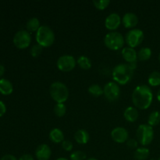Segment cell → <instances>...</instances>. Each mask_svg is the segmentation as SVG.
<instances>
[{"mask_svg":"<svg viewBox=\"0 0 160 160\" xmlns=\"http://www.w3.org/2000/svg\"><path fill=\"white\" fill-rule=\"evenodd\" d=\"M153 94L148 85L142 84L135 88L132 93L133 104L140 109H147L152 102Z\"/></svg>","mask_w":160,"mask_h":160,"instance_id":"cell-1","label":"cell"},{"mask_svg":"<svg viewBox=\"0 0 160 160\" xmlns=\"http://www.w3.org/2000/svg\"><path fill=\"white\" fill-rule=\"evenodd\" d=\"M134 70L131 68L129 64H119L112 70V78L117 84L120 85L127 84L132 78Z\"/></svg>","mask_w":160,"mask_h":160,"instance_id":"cell-2","label":"cell"},{"mask_svg":"<svg viewBox=\"0 0 160 160\" xmlns=\"http://www.w3.org/2000/svg\"><path fill=\"white\" fill-rule=\"evenodd\" d=\"M49 94L52 98L57 103H64L69 98V90L62 82L56 81L49 88Z\"/></svg>","mask_w":160,"mask_h":160,"instance_id":"cell-3","label":"cell"},{"mask_svg":"<svg viewBox=\"0 0 160 160\" xmlns=\"http://www.w3.org/2000/svg\"><path fill=\"white\" fill-rule=\"evenodd\" d=\"M36 41L43 48L50 47L55 41V34L52 30L48 26H41L36 34Z\"/></svg>","mask_w":160,"mask_h":160,"instance_id":"cell-4","label":"cell"},{"mask_svg":"<svg viewBox=\"0 0 160 160\" xmlns=\"http://www.w3.org/2000/svg\"><path fill=\"white\" fill-rule=\"evenodd\" d=\"M138 142L143 146H147L152 143L154 138V131L152 127L148 124H142L138 128L137 132Z\"/></svg>","mask_w":160,"mask_h":160,"instance_id":"cell-5","label":"cell"},{"mask_svg":"<svg viewBox=\"0 0 160 160\" xmlns=\"http://www.w3.org/2000/svg\"><path fill=\"white\" fill-rule=\"evenodd\" d=\"M105 45L109 49L117 51L120 49L124 44V38L120 33L117 31L109 32L105 36L104 38Z\"/></svg>","mask_w":160,"mask_h":160,"instance_id":"cell-6","label":"cell"},{"mask_svg":"<svg viewBox=\"0 0 160 160\" xmlns=\"http://www.w3.org/2000/svg\"><path fill=\"white\" fill-rule=\"evenodd\" d=\"M144 39V33L140 29H133L128 31L125 37V42L130 48H135L138 46Z\"/></svg>","mask_w":160,"mask_h":160,"instance_id":"cell-7","label":"cell"},{"mask_svg":"<svg viewBox=\"0 0 160 160\" xmlns=\"http://www.w3.org/2000/svg\"><path fill=\"white\" fill-rule=\"evenodd\" d=\"M13 44L17 48L24 49L30 45L31 42V34L28 31L20 30L17 31L13 37Z\"/></svg>","mask_w":160,"mask_h":160,"instance_id":"cell-8","label":"cell"},{"mask_svg":"<svg viewBox=\"0 0 160 160\" xmlns=\"http://www.w3.org/2000/svg\"><path fill=\"white\" fill-rule=\"evenodd\" d=\"M103 95L109 102H115L120 98V89L116 82H109L104 86Z\"/></svg>","mask_w":160,"mask_h":160,"instance_id":"cell-9","label":"cell"},{"mask_svg":"<svg viewBox=\"0 0 160 160\" xmlns=\"http://www.w3.org/2000/svg\"><path fill=\"white\" fill-rule=\"evenodd\" d=\"M76 64L77 62L73 56L70 55H64L58 59L56 65L58 69L61 71L70 72L74 69Z\"/></svg>","mask_w":160,"mask_h":160,"instance_id":"cell-10","label":"cell"},{"mask_svg":"<svg viewBox=\"0 0 160 160\" xmlns=\"http://www.w3.org/2000/svg\"><path fill=\"white\" fill-rule=\"evenodd\" d=\"M128 137V131L123 128H116L111 132V138L117 143H124Z\"/></svg>","mask_w":160,"mask_h":160,"instance_id":"cell-11","label":"cell"},{"mask_svg":"<svg viewBox=\"0 0 160 160\" xmlns=\"http://www.w3.org/2000/svg\"><path fill=\"white\" fill-rule=\"evenodd\" d=\"M122 20L120 16L117 13H111L106 17L105 20V26L109 31H115L120 27Z\"/></svg>","mask_w":160,"mask_h":160,"instance_id":"cell-12","label":"cell"},{"mask_svg":"<svg viewBox=\"0 0 160 160\" xmlns=\"http://www.w3.org/2000/svg\"><path fill=\"white\" fill-rule=\"evenodd\" d=\"M51 148L48 145L42 144L36 148L35 156L38 160H48L51 157Z\"/></svg>","mask_w":160,"mask_h":160,"instance_id":"cell-13","label":"cell"},{"mask_svg":"<svg viewBox=\"0 0 160 160\" xmlns=\"http://www.w3.org/2000/svg\"><path fill=\"white\" fill-rule=\"evenodd\" d=\"M138 17L134 12H127L122 18V23L126 28H133L137 26Z\"/></svg>","mask_w":160,"mask_h":160,"instance_id":"cell-14","label":"cell"},{"mask_svg":"<svg viewBox=\"0 0 160 160\" xmlns=\"http://www.w3.org/2000/svg\"><path fill=\"white\" fill-rule=\"evenodd\" d=\"M122 56L123 59L128 63H134L137 62L138 53L134 48L125 47L122 49Z\"/></svg>","mask_w":160,"mask_h":160,"instance_id":"cell-15","label":"cell"},{"mask_svg":"<svg viewBox=\"0 0 160 160\" xmlns=\"http://www.w3.org/2000/svg\"><path fill=\"white\" fill-rule=\"evenodd\" d=\"M138 111L137 108L133 107V106H129V107L127 108L124 110L123 112V117L126 119L127 121L131 122H135L136 120L138 118Z\"/></svg>","mask_w":160,"mask_h":160,"instance_id":"cell-16","label":"cell"},{"mask_svg":"<svg viewBox=\"0 0 160 160\" xmlns=\"http://www.w3.org/2000/svg\"><path fill=\"white\" fill-rule=\"evenodd\" d=\"M74 139L80 145L87 144L89 141V134L86 130L80 129L74 134Z\"/></svg>","mask_w":160,"mask_h":160,"instance_id":"cell-17","label":"cell"},{"mask_svg":"<svg viewBox=\"0 0 160 160\" xmlns=\"http://www.w3.org/2000/svg\"><path fill=\"white\" fill-rule=\"evenodd\" d=\"M12 84L9 80L4 78L0 79V93L4 95H9L12 94Z\"/></svg>","mask_w":160,"mask_h":160,"instance_id":"cell-18","label":"cell"},{"mask_svg":"<svg viewBox=\"0 0 160 160\" xmlns=\"http://www.w3.org/2000/svg\"><path fill=\"white\" fill-rule=\"evenodd\" d=\"M49 139L54 143H61L64 141V134L59 128H54L49 133Z\"/></svg>","mask_w":160,"mask_h":160,"instance_id":"cell-19","label":"cell"},{"mask_svg":"<svg viewBox=\"0 0 160 160\" xmlns=\"http://www.w3.org/2000/svg\"><path fill=\"white\" fill-rule=\"evenodd\" d=\"M149 155L150 152L147 148H138L134 152V159L137 160H146Z\"/></svg>","mask_w":160,"mask_h":160,"instance_id":"cell-20","label":"cell"},{"mask_svg":"<svg viewBox=\"0 0 160 160\" xmlns=\"http://www.w3.org/2000/svg\"><path fill=\"white\" fill-rule=\"evenodd\" d=\"M26 27L28 31H31V32L38 31L39 30V28H41L40 21L36 17H33V18H31L28 20Z\"/></svg>","mask_w":160,"mask_h":160,"instance_id":"cell-21","label":"cell"},{"mask_svg":"<svg viewBox=\"0 0 160 160\" xmlns=\"http://www.w3.org/2000/svg\"><path fill=\"white\" fill-rule=\"evenodd\" d=\"M152 56V50L151 48H142L139 50L138 52V58L140 59L141 61H147L151 58Z\"/></svg>","mask_w":160,"mask_h":160,"instance_id":"cell-22","label":"cell"},{"mask_svg":"<svg viewBox=\"0 0 160 160\" xmlns=\"http://www.w3.org/2000/svg\"><path fill=\"white\" fill-rule=\"evenodd\" d=\"M77 63L83 70H89L92 67V62L87 56H81L78 58Z\"/></svg>","mask_w":160,"mask_h":160,"instance_id":"cell-23","label":"cell"},{"mask_svg":"<svg viewBox=\"0 0 160 160\" xmlns=\"http://www.w3.org/2000/svg\"><path fill=\"white\" fill-rule=\"evenodd\" d=\"M160 123V112L159 111H153L148 117V124L151 127L157 126Z\"/></svg>","mask_w":160,"mask_h":160,"instance_id":"cell-24","label":"cell"},{"mask_svg":"<svg viewBox=\"0 0 160 160\" xmlns=\"http://www.w3.org/2000/svg\"><path fill=\"white\" fill-rule=\"evenodd\" d=\"M148 83L152 87L160 85V72L154 71L150 73L148 79Z\"/></svg>","mask_w":160,"mask_h":160,"instance_id":"cell-25","label":"cell"},{"mask_svg":"<svg viewBox=\"0 0 160 160\" xmlns=\"http://www.w3.org/2000/svg\"><path fill=\"white\" fill-rule=\"evenodd\" d=\"M88 92L92 96L99 97L102 95H103V89L98 84H92L88 88Z\"/></svg>","mask_w":160,"mask_h":160,"instance_id":"cell-26","label":"cell"},{"mask_svg":"<svg viewBox=\"0 0 160 160\" xmlns=\"http://www.w3.org/2000/svg\"><path fill=\"white\" fill-rule=\"evenodd\" d=\"M54 113L55 115L57 116L58 117H63L67 112V107L64 105V103H57L56 106H54Z\"/></svg>","mask_w":160,"mask_h":160,"instance_id":"cell-27","label":"cell"},{"mask_svg":"<svg viewBox=\"0 0 160 160\" xmlns=\"http://www.w3.org/2000/svg\"><path fill=\"white\" fill-rule=\"evenodd\" d=\"M110 4V1L109 0H98V1H93V5L97 9L103 10L106 9Z\"/></svg>","mask_w":160,"mask_h":160,"instance_id":"cell-28","label":"cell"},{"mask_svg":"<svg viewBox=\"0 0 160 160\" xmlns=\"http://www.w3.org/2000/svg\"><path fill=\"white\" fill-rule=\"evenodd\" d=\"M42 50H43V47L41 46L38 44H36V45H33V46L31 47V55L34 58L38 57V56H39L42 54Z\"/></svg>","mask_w":160,"mask_h":160,"instance_id":"cell-29","label":"cell"},{"mask_svg":"<svg viewBox=\"0 0 160 160\" xmlns=\"http://www.w3.org/2000/svg\"><path fill=\"white\" fill-rule=\"evenodd\" d=\"M71 160H85L86 154L81 151H75L70 155Z\"/></svg>","mask_w":160,"mask_h":160,"instance_id":"cell-30","label":"cell"},{"mask_svg":"<svg viewBox=\"0 0 160 160\" xmlns=\"http://www.w3.org/2000/svg\"><path fill=\"white\" fill-rule=\"evenodd\" d=\"M73 143H72L70 141H63L62 142V148H63L65 151L67 152H70L73 149Z\"/></svg>","mask_w":160,"mask_h":160,"instance_id":"cell-31","label":"cell"},{"mask_svg":"<svg viewBox=\"0 0 160 160\" xmlns=\"http://www.w3.org/2000/svg\"><path fill=\"white\" fill-rule=\"evenodd\" d=\"M138 142L135 139H129L127 142V145L130 148H138Z\"/></svg>","mask_w":160,"mask_h":160,"instance_id":"cell-32","label":"cell"},{"mask_svg":"<svg viewBox=\"0 0 160 160\" xmlns=\"http://www.w3.org/2000/svg\"><path fill=\"white\" fill-rule=\"evenodd\" d=\"M6 112V105L4 104V102H2V101H0V117H2Z\"/></svg>","mask_w":160,"mask_h":160,"instance_id":"cell-33","label":"cell"},{"mask_svg":"<svg viewBox=\"0 0 160 160\" xmlns=\"http://www.w3.org/2000/svg\"><path fill=\"white\" fill-rule=\"evenodd\" d=\"M19 160H34V158L30 154H24L20 157Z\"/></svg>","mask_w":160,"mask_h":160,"instance_id":"cell-34","label":"cell"},{"mask_svg":"<svg viewBox=\"0 0 160 160\" xmlns=\"http://www.w3.org/2000/svg\"><path fill=\"white\" fill-rule=\"evenodd\" d=\"M0 160H18L17 158L12 155H6V156H2Z\"/></svg>","mask_w":160,"mask_h":160,"instance_id":"cell-35","label":"cell"},{"mask_svg":"<svg viewBox=\"0 0 160 160\" xmlns=\"http://www.w3.org/2000/svg\"><path fill=\"white\" fill-rule=\"evenodd\" d=\"M5 73V67L3 65H1L0 64V78H1L3 74H4Z\"/></svg>","mask_w":160,"mask_h":160,"instance_id":"cell-36","label":"cell"},{"mask_svg":"<svg viewBox=\"0 0 160 160\" xmlns=\"http://www.w3.org/2000/svg\"><path fill=\"white\" fill-rule=\"evenodd\" d=\"M157 99L160 102V89H159V92H158V93H157Z\"/></svg>","mask_w":160,"mask_h":160,"instance_id":"cell-37","label":"cell"},{"mask_svg":"<svg viewBox=\"0 0 160 160\" xmlns=\"http://www.w3.org/2000/svg\"><path fill=\"white\" fill-rule=\"evenodd\" d=\"M56 160H68V159H66V158H58Z\"/></svg>","mask_w":160,"mask_h":160,"instance_id":"cell-38","label":"cell"},{"mask_svg":"<svg viewBox=\"0 0 160 160\" xmlns=\"http://www.w3.org/2000/svg\"><path fill=\"white\" fill-rule=\"evenodd\" d=\"M88 160H98V159H95V158H90V159H88Z\"/></svg>","mask_w":160,"mask_h":160,"instance_id":"cell-39","label":"cell"},{"mask_svg":"<svg viewBox=\"0 0 160 160\" xmlns=\"http://www.w3.org/2000/svg\"><path fill=\"white\" fill-rule=\"evenodd\" d=\"M159 62H160V53H159Z\"/></svg>","mask_w":160,"mask_h":160,"instance_id":"cell-40","label":"cell"},{"mask_svg":"<svg viewBox=\"0 0 160 160\" xmlns=\"http://www.w3.org/2000/svg\"><path fill=\"white\" fill-rule=\"evenodd\" d=\"M150 160H155V159H150Z\"/></svg>","mask_w":160,"mask_h":160,"instance_id":"cell-41","label":"cell"},{"mask_svg":"<svg viewBox=\"0 0 160 160\" xmlns=\"http://www.w3.org/2000/svg\"><path fill=\"white\" fill-rule=\"evenodd\" d=\"M158 160H160V157H159V159H158Z\"/></svg>","mask_w":160,"mask_h":160,"instance_id":"cell-42","label":"cell"}]
</instances>
